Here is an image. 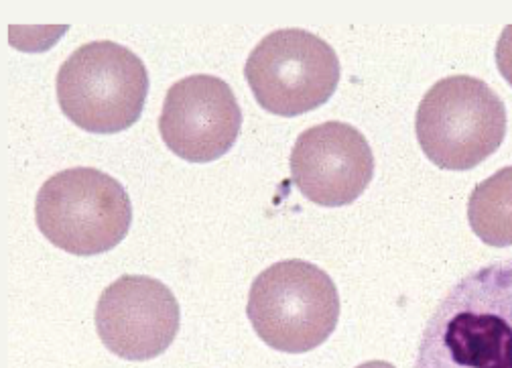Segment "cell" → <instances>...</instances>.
<instances>
[{
    "label": "cell",
    "mask_w": 512,
    "mask_h": 368,
    "mask_svg": "<svg viewBox=\"0 0 512 368\" xmlns=\"http://www.w3.org/2000/svg\"><path fill=\"white\" fill-rule=\"evenodd\" d=\"M242 112L232 88L206 74L187 76L165 96L159 133L165 145L189 163H210L236 143Z\"/></svg>",
    "instance_id": "obj_8"
},
{
    "label": "cell",
    "mask_w": 512,
    "mask_h": 368,
    "mask_svg": "<svg viewBox=\"0 0 512 368\" xmlns=\"http://www.w3.org/2000/svg\"><path fill=\"white\" fill-rule=\"evenodd\" d=\"M468 220L488 247H512V167L478 183L468 202Z\"/></svg>",
    "instance_id": "obj_10"
},
{
    "label": "cell",
    "mask_w": 512,
    "mask_h": 368,
    "mask_svg": "<svg viewBox=\"0 0 512 368\" xmlns=\"http://www.w3.org/2000/svg\"><path fill=\"white\" fill-rule=\"evenodd\" d=\"M496 66L502 78L512 86V25L504 27L496 43Z\"/></svg>",
    "instance_id": "obj_11"
},
{
    "label": "cell",
    "mask_w": 512,
    "mask_h": 368,
    "mask_svg": "<svg viewBox=\"0 0 512 368\" xmlns=\"http://www.w3.org/2000/svg\"><path fill=\"white\" fill-rule=\"evenodd\" d=\"M57 102L74 125L96 135H114L141 118L149 72L137 53L112 41L76 49L57 72Z\"/></svg>",
    "instance_id": "obj_3"
},
{
    "label": "cell",
    "mask_w": 512,
    "mask_h": 368,
    "mask_svg": "<svg viewBox=\"0 0 512 368\" xmlns=\"http://www.w3.org/2000/svg\"><path fill=\"white\" fill-rule=\"evenodd\" d=\"M246 316L256 336L271 348L289 354L311 352L338 326V287L313 263L281 261L252 281Z\"/></svg>",
    "instance_id": "obj_2"
},
{
    "label": "cell",
    "mask_w": 512,
    "mask_h": 368,
    "mask_svg": "<svg viewBox=\"0 0 512 368\" xmlns=\"http://www.w3.org/2000/svg\"><path fill=\"white\" fill-rule=\"evenodd\" d=\"M415 368H512V259L447 291L421 334Z\"/></svg>",
    "instance_id": "obj_1"
},
{
    "label": "cell",
    "mask_w": 512,
    "mask_h": 368,
    "mask_svg": "<svg viewBox=\"0 0 512 368\" xmlns=\"http://www.w3.org/2000/svg\"><path fill=\"white\" fill-rule=\"evenodd\" d=\"M35 220L57 249L92 257L112 251L133 224V202L108 173L74 167L51 175L37 194Z\"/></svg>",
    "instance_id": "obj_4"
},
{
    "label": "cell",
    "mask_w": 512,
    "mask_h": 368,
    "mask_svg": "<svg viewBox=\"0 0 512 368\" xmlns=\"http://www.w3.org/2000/svg\"><path fill=\"white\" fill-rule=\"evenodd\" d=\"M415 131L433 165L468 171L502 145L506 108L486 82L474 76H450L433 84L423 96Z\"/></svg>",
    "instance_id": "obj_5"
},
{
    "label": "cell",
    "mask_w": 512,
    "mask_h": 368,
    "mask_svg": "<svg viewBox=\"0 0 512 368\" xmlns=\"http://www.w3.org/2000/svg\"><path fill=\"white\" fill-rule=\"evenodd\" d=\"M356 368H395L391 362H384V360H368Z\"/></svg>",
    "instance_id": "obj_12"
},
{
    "label": "cell",
    "mask_w": 512,
    "mask_h": 368,
    "mask_svg": "<svg viewBox=\"0 0 512 368\" xmlns=\"http://www.w3.org/2000/svg\"><path fill=\"white\" fill-rule=\"evenodd\" d=\"M102 344L124 360H151L167 352L181 326V308L171 289L147 275H122L96 305Z\"/></svg>",
    "instance_id": "obj_7"
},
{
    "label": "cell",
    "mask_w": 512,
    "mask_h": 368,
    "mask_svg": "<svg viewBox=\"0 0 512 368\" xmlns=\"http://www.w3.org/2000/svg\"><path fill=\"white\" fill-rule=\"evenodd\" d=\"M246 82L265 110L299 116L324 106L340 82V59L330 43L303 29H279L252 49Z\"/></svg>",
    "instance_id": "obj_6"
},
{
    "label": "cell",
    "mask_w": 512,
    "mask_h": 368,
    "mask_svg": "<svg viewBox=\"0 0 512 368\" xmlns=\"http://www.w3.org/2000/svg\"><path fill=\"white\" fill-rule=\"evenodd\" d=\"M372 175V149L346 122L332 120L307 129L291 151V181L317 206L352 204L364 194Z\"/></svg>",
    "instance_id": "obj_9"
}]
</instances>
